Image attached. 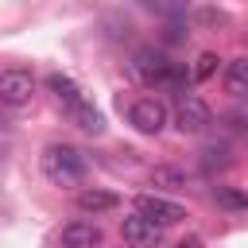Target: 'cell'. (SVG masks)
Wrapping results in <instances>:
<instances>
[{"mask_svg":"<svg viewBox=\"0 0 248 248\" xmlns=\"http://www.w3.org/2000/svg\"><path fill=\"white\" fill-rule=\"evenodd\" d=\"M132 70H136V78H140L143 85H167V89H182V85H186V70H182L178 62H170L163 50H155V46L136 50Z\"/></svg>","mask_w":248,"mask_h":248,"instance_id":"obj_3","label":"cell"},{"mask_svg":"<svg viewBox=\"0 0 248 248\" xmlns=\"http://www.w3.org/2000/svg\"><path fill=\"white\" fill-rule=\"evenodd\" d=\"M217 62H221V58H217L213 50H205V54H198V62H194V78H198V81H205V78H213V74H217Z\"/></svg>","mask_w":248,"mask_h":248,"instance_id":"obj_14","label":"cell"},{"mask_svg":"<svg viewBox=\"0 0 248 248\" xmlns=\"http://www.w3.org/2000/svg\"><path fill=\"white\" fill-rule=\"evenodd\" d=\"M78 209H81V213H93V217H97V213H108V209H116V194L97 190V186H93V190H81V194H78Z\"/></svg>","mask_w":248,"mask_h":248,"instance_id":"obj_10","label":"cell"},{"mask_svg":"<svg viewBox=\"0 0 248 248\" xmlns=\"http://www.w3.org/2000/svg\"><path fill=\"white\" fill-rule=\"evenodd\" d=\"M120 236H124V244H132V248H151V244L163 240V229H159L155 221H147L143 213H128V217L120 221Z\"/></svg>","mask_w":248,"mask_h":248,"instance_id":"obj_8","label":"cell"},{"mask_svg":"<svg viewBox=\"0 0 248 248\" xmlns=\"http://www.w3.org/2000/svg\"><path fill=\"white\" fill-rule=\"evenodd\" d=\"M58 244L62 248H101L105 244V229L97 221H70L58 229Z\"/></svg>","mask_w":248,"mask_h":248,"instance_id":"obj_9","label":"cell"},{"mask_svg":"<svg viewBox=\"0 0 248 248\" xmlns=\"http://www.w3.org/2000/svg\"><path fill=\"white\" fill-rule=\"evenodd\" d=\"M46 89L54 93V101L62 105V112H66L81 132H89V136H101V132H105V116L89 105V97L81 93V85H78L70 74H50V78H46Z\"/></svg>","mask_w":248,"mask_h":248,"instance_id":"obj_1","label":"cell"},{"mask_svg":"<svg viewBox=\"0 0 248 248\" xmlns=\"http://www.w3.org/2000/svg\"><path fill=\"white\" fill-rule=\"evenodd\" d=\"M225 89L232 97H248V58H232L225 66Z\"/></svg>","mask_w":248,"mask_h":248,"instance_id":"obj_11","label":"cell"},{"mask_svg":"<svg viewBox=\"0 0 248 248\" xmlns=\"http://www.w3.org/2000/svg\"><path fill=\"white\" fill-rule=\"evenodd\" d=\"M35 97V78L31 70H0V105L8 108H23L27 101Z\"/></svg>","mask_w":248,"mask_h":248,"instance_id":"obj_4","label":"cell"},{"mask_svg":"<svg viewBox=\"0 0 248 248\" xmlns=\"http://www.w3.org/2000/svg\"><path fill=\"white\" fill-rule=\"evenodd\" d=\"M39 167H43V174H46L54 186H78V182L85 178V170H89L85 155H81L74 143H50V147H43Z\"/></svg>","mask_w":248,"mask_h":248,"instance_id":"obj_2","label":"cell"},{"mask_svg":"<svg viewBox=\"0 0 248 248\" xmlns=\"http://www.w3.org/2000/svg\"><path fill=\"white\" fill-rule=\"evenodd\" d=\"M213 198H217L225 209H248V194H236V190H229V186H217Z\"/></svg>","mask_w":248,"mask_h":248,"instance_id":"obj_13","label":"cell"},{"mask_svg":"<svg viewBox=\"0 0 248 248\" xmlns=\"http://www.w3.org/2000/svg\"><path fill=\"white\" fill-rule=\"evenodd\" d=\"M128 120H132L136 132H143V136H159V132L167 128V105L155 101V97H140V101L128 108Z\"/></svg>","mask_w":248,"mask_h":248,"instance_id":"obj_5","label":"cell"},{"mask_svg":"<svg viewBox=\"0 0 248 248\" xmlns=\"http://www.w3.org/2000/svg\"><path fill=\"white\" fill-rule=\"evenodd\" d=\"M209 120H213V112H209V105H205L202 97H182V101H178V108H174V124H178V132H182V136L205 132V128H209Z\"/></svg>","mask_w":248,"mask_h":248,"instance_id":"obj_7","label":"cell"},{"mask_svg":"<svg viewBox=\"0 0 248 248\" xmlns=\"http://www.w3.org/2000/svg\"><path fill=\"white\" fill-rule=\"evenodd\" d=\"M151 182H155V186H167V190H182L190 178H186V170H178V167H155V170H151Z\"/></svg>","mask_w":248,"mask_h":248,"instance_id":"obj_12","label":"cell"},{"mask_svg":"<svg viewBox=\"0 0 248 248\" xmlns=\"http://www.w3.org/2000/svg\"><path fill=\"white\" fill-rule=\"evenodd\" d=\"M136 213H143L147 221H155L159 229H167V225H178L182 217H186V209L178 205V202H170V198H159V194H140L136 198Z\"/></svg>","mask_w":248,"mask_h":248,"instance_id":"obj_6","label":"cell"}]
</instances>
